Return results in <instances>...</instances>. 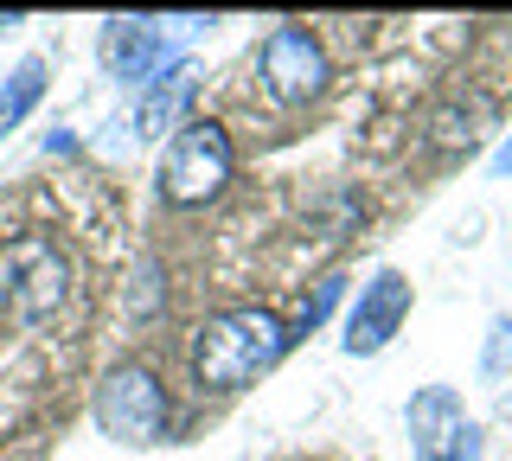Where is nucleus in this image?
Wrapping results in <instances>:
<instances>
[{
  "instance_id": "nucleus-5",
  "label": "nucleus",
  "mask_w": 512,
  "mask_h": 461,
  "mask_svg": "<svg viewBox=\"0 0 512 461\" xmlns=\"http://www.w3.org/2000/svg\"><path fill=\"white\" fill-rule=\"evenodd\" d=\"M410 449L416 461H474L480 455V436L448 385H429L410 397Z\"/></svg>"
},
{
  "instance_id": "nucleus-15",
  "label": "nucleus",
  "mask_w": 512,
  "mask_h": 461,
  "mask_svg": "<svg viewBox=\"0 0 512 461\" xmlns=\"http://www.w3.org/2000/svg\"><path fill=\"white\" fill-rule=\"evenodd\" d=\"M493 173H512V141H500V154H493Z\"/></svg>"
},
{
  "instance_id": "nucleus-3",
  "label": "nucleus",
  "mask_w": 512,
  "mask_h": 461,
  "mask_svg": "<svg viewBox=\"0 0 512 461\" xmlns=\"http://www.w3.org/2000/svg\"><path fill=\"white\" fill-rule=\"evenodd\" d=\"M96 423H103V436L128 442V449H148V442L167 436V385H160L154 365L128 359L116 372H103V385H96Z\"/></svg>"
},
{
  "instance_id": "nucleus-13",
  "label": "nucleus",
  "mask_w": 512,
  "mask_h": 461,
  "mask_svg": "<svg viewBox=\"0 0 512 461\" xmlns=\"http://www.w3.org/2000/svg\"><path fill=\"white\" fill-rule=\"evenodd\" d=\"M340 289H346V282L340 276H327V282H314V295L308 301H301V333H308V327H320V321H327V314H333V301H340Z\"/></svg>"
},
{
  "instance_id": "nucleus-14",
  "label": "nucleus",
  "mask_w": 512,
  "mask_h": 461,
  "mask_svg": "<svg viewBox=\"0 0 512 461\" xmlns=\"http://www.w3.org/2000/svg\"><path fill=\"white\" fill-rule=\"evenodd\" d=\"M506 359H512V321L493 327V346H487V372H506Z\"/></svg>"
},
{
  "instance_id": "nucleus-1",
  "label": "nucleus",
  "mask_w": 512,
  "mask_h": 461,
  "mask_svg": "<svg viewBox=\"0 0 512 461\" xmlns=\"http://www.w3.org/2000/svg\"><path fill=\"white\" fill-rule=\"evenodd\" d=\"M288 340H295V333L269 308H224L192 333V378H199V391H218V397L244 391L263 372H276Z\"/></svg>"
},
{
  "instance_id": "nucleus-4",
  "label": "nucleus",
  "mask_w": 512,
  "mask_h": 461,
  "mask_svg": "<svg viewBox=\"0 0 512 461\" xmlns=\"http://www.w3.org/2000/svg\"><path fill=\"white\" fill-rule=\"evenodd\" d=\"M231 180V135L218 122H186L160 154V199L167 205H205Z\"/></svg>"
},
{
  "instance_id": "nucleus-2",
  "label": "nucleus",
  "mask_w": 512,
  "mask_h": 461,
  "mask_svg": "<svg viewBox=\"0 0 512 461\" xmlns=\"http://www.w3.org/2000/svg\"><path fill=\"white\" fill-rule=\"evenodd\" d=\"M71 295V263L52 237H13L0 250V314L13 327H45Z\"/></svg>"
},
{
  "instance_id": "nucleus-12",
  "label": "nucleus",
  "mask_w": 512,
  "mask_h": 461,
  "mask_svg": "<svg viewBox=\"0 0 512 461\" xmlns=\"http://www.w3.org/2000/svg\"><path fill=\"white\" fill-rule=\"evenodd\" d=\"M480 116H487V109H480L474 97H468V103H448L442 116H436V141H442V148H455V141H461V148H468V141L480 135V129H474Z\"/></svg>"
},
{
  "instance_id": "nucleus-6",
  "label": "nucleus",
  "mask_w": 512,
  "mask_h": 461,
  "mask_svg": "<svg viewBox=\"0 0 512 461\" xmlns=\"http://www.w3.org/2000/svg\"><path fill=\"white\" fill-rule=\"evenodd\" d=\"M263 84L276 103H314L327 90V52L308 26H276L263 39Z\"/></svg>"
},
{
  "instance_id": "nucleus-8",
  "label": "nucleus",
  "mask_w": 512,
  "mask_h": 461,
  "mask_svg": "<svg viewBox=\"0 0 512 461\" xmlns=\"http://www.w3.org/2000/svg\"><path fill=\"white\" fill-rule=\"evenodd\" d=\"M103 52H109V71H116L122 84H154V77L167 71V45H160V33L141 26V20H109Z\"/></svg>"
},
{
  "instance_id": "nucleus-9",
  "label": "nucleus",
  "mask_w": 512,
  "mask_h": 461,
  "mask_svg": "<svg viewBox=\"0 0 512 461\" xmlns=\"http://www.w3.org/2000/svg\"><path fill=\"white\" fill-rule=\"evenodd\" d=\"M186 103H192V65H186V58H173V65L141 90V109H135L141 135H148V141L154 135H180L186 129Z\"/></svg>"
},
{
  "instance_id": "nucleus-10",
  "label": "nucleus",
  "mask_w": 512,
  "mask_h": 461,
  "mask_svg": "<svg viewBox=\"0 0 512 461\" xmlns=\"http://www.w3.org/2000/svg\"><path fill=\"white\" fill-rule=\"evenodd\" d=\"M39 97H45V58H20V65H13V77L0 84V135L20 129Z\"/></svg>"
},
{
  "instance_id": "nucleus-7",
  "label": "nucleus",
  "mask_w": 512,
  "mask_h": 461,
  "mask_svg": "<svg viewBox=\"0 0 512 461\" xmlns=\"http://www.w3.org/2000/svg\"><path fill=\"white\" fill-rule=\"evenodd\" d=\"M410 321V282L397 269H378L372 282L359 289V308L346 314V353L352 359H372L391 346V333Z\"/></svg>"
},
{
  "instance_id": "nucleus-11",
  "label": "nucleus",
  "mask_w": 512,
  "mask_h": 461,
  "mask_svg": "<svg viewBox=\"0 0 512 461\" xmlns=\"http://www.w3.org/2000/svg\"><path fill=\"white\" fill-rule=\"evenodd\" d=\"M160 301H167V269H160L154 257H141L135 276H128V321H148V314H160Z\"/></svg>"
}]
</instances>
